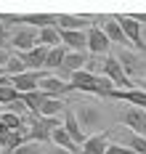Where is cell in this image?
Masks as SVG:
<instances>
[{
    "label": "cell",
    "mask_w": 146,
    "mask_h": 154,
    "mask_svg": "<svg viewBox=\"0 0 146 154\" xmlns=\"http://www.w3.org/2000/svg\"><path fill=\"white\" fill-rule=\"evenodd\" d=\"M101 75L109 77L114 85H117V91H133V88H135V82L125 75V69H122V64H120L117 56H106V59H104V69H101Z\"/></svg>",
    "instance_id": "1"
},
{
    "label": "cell",
    "mask_w": 146,
    "mask_h": 154,
    "mask_svg": "<svg viewBox=\"0 0 146 154\" xmlns=\"http://www.w3.org/2000/svg\"><path fill=\"white\" fill-rule=\"evenodd\" d=\"M40 45V29L35 27H19L11 32V48L19 53H29L32 48Z\"/></svg>",
    "instance_id": "2"
},
{
    "label": "cell",
    "mask_w": 146,
    "mask_h": 154,
    "mask_svg": "<svg viewBox=\"0 0 146 154\" xmlns=\"http://www.w3.org/2000/svg\"><path fill=\"white\" fill-rule=\"evenodd\" d=\"M72 112H75L80 128H85V130H98V125L104 122V112L93 104H88V101H77V106Z\"/></svg>",
    "instance_id": "3"
},
{
    "label": "cell",
    "mask_w": 146,
    "mask_h": 154,
    "mask_svg": "<svg viewBox=\"0 0 146 154\" xmlns=\"http://www.w3.org/2000/svg\"><path fill=\"white\" fill-rule=\"evenodd\" d=\"M64 120H48V117H32V128H29V141L35 143H48L56 128H61Z\"/></svg>",
    "instance_id": "4"
},
{
    "label": "cell",
    "mask_w": 146,
    "mask_h": 154,
    "mask_svg": "<svg viewBox=\"0 0 146 154\" xmlns=\"http://www.w3.org/2000/svg\"><path fill=\"white\" fill-rule=\"evenodd\" d=\"M114 19L120 21L122 32L128 35L130 45H133V48H138V51H141V53L146 56V35H144V29H141V24H138L133 16H114Z\"/></svg>",
    "instance_id": "5"
},
{
    "label": "cell",
    "mask_w": 146,
    "mask_h": 154,
    "mask_svg": "<svg viewBox=\"0 0 146 154\" xmlns=\"http://www.w3.org/2000/svg\"><path fill=\"white\" fill-rule=\"evenodd\" d=\"M117 59H120V64H122V69H125V75H128V77H141V75L146 77V61L141 59V56H135L133 51L120 48Z\"/></svg>",
    "instance_id": "6"
},
{
    "label": "cell",
    "mask_w": 146,
    "mask_h": 154,
    "mask_svg": "<svg viewBox=\"0 0 146 154\" xmlns=\"http://www.w3.org/2000/svg\"><path fill=\"white\" fill-rule=\"evenodd\" d=\"M120 122L125 125L128 130L133 133H138V136H144L146 138V112L138 106H128L122 114H120Z\"/></svg>",
    "instance_id": "7"
},
{
    "label": "cell",
    "mask_w": 146,
    "mask_h": 154,
    "mask_svg": "<svg viewBox=\"0 0 146 154\" xmlns=\"http://www.w3.org/2000/svg\"><path fill=\"white\" fill-rule=\"evenodd\" d=\"M45 72H24V75H16V77H11V85L16 88L21 96L24 93H35V91H40V82L45 80Z\"/></svg>",
    "instance_id": "8"
},
{
    "label": "cell",
    "mask_w": 146,
    "mask_h": 154,
    "mask_svg": "<svg viewBox=\"0 0 146 154\" xmlns=\"http://www.w3.org/2000/svg\"><path fill=\"white\" fill-rule=\"evenodd\" d=\"M112 45V40L106 37V32L98 27V21L88 29V51L93 53V56H106V51Z\"/></svg>",
    "instance_id": "9"
},
{
    "label": "cell",
    "mask_w": 146,
    "mask_h": 154,
    "mask_svg": "<svg viewBox=\"0 0 146 154\" xmlns=\"http://www.w3.org/2000/svg\"><path fill=\"white\" fill-rule=\"evenodd\" d=\"M48 53H50V48L37 45V48H32L29 53H16V56L27 64L29 72H43V69H45V61H48Z\"/></svg>",
    "instance_id": "10"
},
{
    "label": "cell",
    "mask_w": 146,
    "mask_h": 154,
    "mask_svg": "<svg viewBox=\"0 0 146 154\" xmlns=\"http://www.w3.org/2000/svg\"><path fill=\"white\" fill-rule=\"evenodd\" d=\"M96 21L85 16H72V14H59V29L61 32H88Z\"/></svg>",
    "instance_id": "11"
},
{
    "label": "cell",
    "mask_w": 146,
    "mask_h": 154,
    "mask_svg": "<svg viewBox=\"0 0 146 154\" xmlns=\"http://www.w3.org/2000/svg\"><path fill=\"white\" fill-rule=\"evenodd\" d=\"M114 130H101V133H93V136H88L85 141V146H82V154H106L109 149V136H112Z\"/></svg>",
    "instance_id": "12"
},
{
    "label": "cell",
    "mask_w": 146,
    "mask_h": 154,
    "mask_svg": "<svg viewBox=\"0 0 146 154\" xmlns=\"http://www.w3.org/2000/svg\"><path fill=\"white\" fill-rule=\"evenodd\" d=\"M21 27H35V29H48L59 27V14H24Z\"/></svg>",
    "instance_id": "13"
},
{
    "label": "cell",
    "mask_w": 146,
    "mask_h": 154,
    "mask_svg": "<svg viewBox=\"0 0 146 154\" xmlns=\"http://www.w3.org/2000/svg\"><path fill=\"white\" fill-rule=\"evenodd\" d=\"M101 29L106 32V37H109L112 43H117L120 48H128V45H130L128 35L122 32V27H120V21H117L114 16H104V27H101Z\"/></svg>",
    "instance_id": "14"
},
{
    "label": "cell",
    "mask_w": 146,
    "mask_h": 154,
    "mask_svg": "<svg viewBox=\"0 0 146 154\" xmlns=\"http://www.w3.org/2000/svg\"><path fill=\"white\" fill-rule=\"evenodd\" d=\"M40 91L50 93V96H56V98H64L66 93H72V88H69V80H61L59 75H48L40 82Z\"/></svg>",
    "instance_id": "15"
},
{
    "label": "cell",
    "mask_w": 146,
    "mask_h": 154,
    "mask_svg": "<svg viewBox=\"0 0 146 154\" xmlns=\"http://www.w3.org/2000/svg\"><path fill=\"white\" fill-rule=\"evenodd\" d=\"M85 66H88V56H85V53H77V51H69L66 59H64V66L59 69V75L72 77L75 72H82Z\"/></svg>",
    "instance_id": "16"
},
{
    "label": "cell",
    "mask_w": 146,
    "mask_h": 154,
    "mask_svg": "<svg viewBox=\"0 0 146 154\" xmlns=\"http://www.w3.org/2000/svg\"><path fill=\"white\" fill-rule=\"evenodd\" d=\"M64 130L69 133V138L75 141V143H82V146H85L88 136H85V130L80 128V122H77V117H75L72 109H66V112H64Z\"/></svg>",
    "instance_id": "17"
},
{
    "label": "cell",
    "mask_w": 146,
    "mask_h": 154,
    "mask_svg": "<svg viewBox=\"0 0 146 154\" xmlns=\"http://www.w3.org/2000/svg\"><path fill=\"white\" fill-rule=\"evenodd\" d=\"M48 98H56V96H50V93H45V91H35V93H24V96H21L24 106L32 112V117L40 114V109H43V104H45Z\"/></svg>",
    "instance_id": "18"
},
{
    "label": "cell",
    "mask_w": 146,
    "mask_h": 154,
    "mask_svg": "<svg viewBox=\"0 0 146 154\" xmlns=\"http://www.w3.org/2000/svg\"><path fill=\"white\" fill-rule=\"evenodd\" d=\"M109 98L128 101V104H133V106H138V109H144V112H146V93L138 91V88H133V91H114Z\"/></svg>",
    "instance_id": "19"
},
{
    "label": "cell",
    "mask_w": 146,
    "mask_h": 154,
    "mask_svg": "<svg viewBox=\"0 0 146 154\" xmlns=\"http://www.w3.org/2000/svg\"><path fill=\"white\" fill-rule=\"evenodd\" d=\"M122 146H128L133 154H146V138L133 133V130H125L122 133Z\"/></svg>",
    "instance_id": "20"
},
{
    "label": "cell",
    "mask_w": 146,
    "mask_h": 154,
    "mask_svg": "<svg viewBox=\"0 0 146 154\" xmlns=\"http://www.w3.org/2000/svg\"><path fill=\"white\" fill-rule=\"evenodd\" d=\"M66 53H69V48H66V45L50 48V53H48V61H45V69H48V72H59V69L64 66V59H66Z\"/></svg>",
    "instance_id": "21"
},
{
    "label": "cell",
    "mask_w": 146,
    "mask_h": 154,
    "mask_svg": "<svg viewBox=\"0 0 146 154\" xmlns=\"http://www.w3.org/2000/svg\"><path fill=\"white\" fill-rule=\"evenodd\" d=\"M14 154H43V143H35V141H29V143L19 146Z\"/></svg>",
    "instance_id": "22"
},
{
    "label": "cell",
    "mask_w": 146,
    "mask_h": 154,
    "mask_svg": "<svg viewBox=\"0 0 146 154\" xmlns=\"http://www.w3.org/2000/svg\"><path fill=\"white\" fill-rule=\"evenodd\" d=\"M106 154H133V152H130L128 146H122V143H109Z\"/></svg>",
    "instance_id": "23"
},
{
    "label": "cell",
    "mask_w": 146,
    "mask_h": 154,
    "mask_svg": "<svg viewBox=\"0 0 146 154\" xmlns=\"http://www.w3.org/2000/svg\"><path fill=\"white\" fill-rule=\"evenodd\" d=\"M11 59H14V56L8 53V48H0V72L8 66V61H11Z\"/></svg>",
    "instance_id": "24"
},
{
    "label": "cell",
    "mask_w": 146,
    "mask_h": 154,
    "mask_svg": "<svg viewBox=\"0 0 146 154\" xmlns=\"http://www.w3.org/2000/svg\"><path fill=\"white\" fill-rule=\"evenodd\" d=\"M5 43H8V45H11V32L5 29V27H3V24H0V48L5 45Z\"/></svg>",
    "instance_id": "25"
},
{
    "label": "cell",
    "mask_w": 146,
    "mask_h": 154,
    "mask_svg": "<svg viewBox=\"0 0 146 154\" xmlns=\"http://www.w3.org/2000/svg\"><path fill=\"white\" fill-rule=\"evenodd\" d=\"M8 136H11V130H8L3 122H0V143H5V141H8Z\"/></svg>",
    "instance_id": "26"
},
{
    "label": "cell",
    "mask_w": 146,
    "mask_h": 154,
    "mask_svg": "<svg viewBox=\"0 0 146 154\" xmlns=\"http://www.w3.org/2000/svg\"><path fill=\"white\" fill-rule=\"evenodd\" d=\"M135 88H138V91H144V93H146V77H141V80L135 82Z\"/></svg>",
    "instance_id": "27"
},
{
    "label": "cell",
    "mask_w": 146,
    "mask_h": 154,
    "mask_svg": "<svg viewBox=\"0 0 146 154\" xmlns=\"http://www.w3.org/2000/svg\"><path fill=\"white\" fill-rule=\"evenodd\" d=\"M133 19H135L138 24H146V14H133Z\"/></svg>",
    "instance_id": "28"
},
{
    "label": "cell",
    "mask_w": 146,
    "mask_h": 154,
    "mask_svg": "<svg viewBox=\"0 0 146 154\" xmlns=\"http://www.w3.org/2000/svg\"><path fill=\"white\" fill-rule=\"evenodd\" d=\"M50 154H72V152H66V149H61V146H53V149H50Z\"/></svg>",
    "instance_id": "29"
},
{
    "label": "cell",
    "mask_w": 146,
    "mask_h": 154,
    "mask_svg": "<svg viewBox=\"0 0 146 154\" xmlns=\"http://www.w3.org/2000/svg\"><path fill=\"white\" fill-rule=\"evenodd\" d=\"M144 35H146V32H144Z\"/></svg>",
    "instance_id": "30"
}]
</instances>
